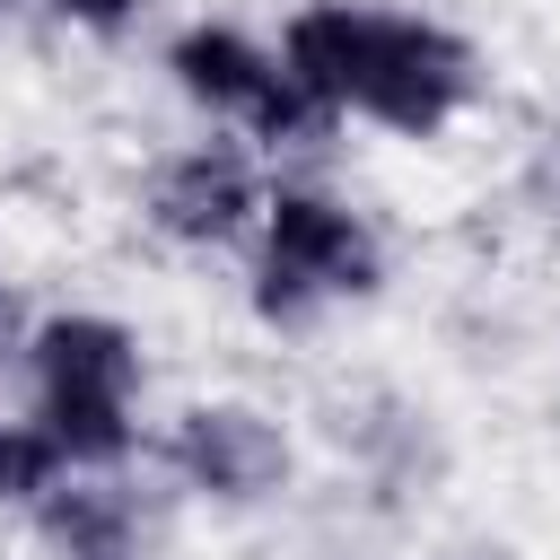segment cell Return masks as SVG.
I'll return each instance as SVG.
<instances>
[{
    "label": "cell",
    "mask_w": 560,
    "mask_h": 560,
    "mask_svg": "<svg viewBox=\"0 0 560 560\" xmlns=\"http://www.w3.org/2000/svg\"><path fill=\"white\" fill-rule=\"evenodd\" d=\"M280 70L332 114L376 122L394 140H438L481 96V52L411 9H359V0H306L280 26Z\"/></svg>",
    "instance_id": "obj_1"
},
{
    "label": "cell",
    "mask_w": 560,
    "mask_h": 560,
    "mask_svg": "<svg viewBox=\"0 0 560 560\" xmlns=\"http://www.w3.org/2000/svg\"><path fill=\"white\" fill-rule=\"evenodd\" d=\"M26 376H35V420L52 429L70 472H122L140 455V332L70 306L35 315L26 332Z\"/></svg>",
    "instance_id": "obj_2"
},
{
    "label": "cell",
    "mask_w": 560,
    "mask_h": 560,
    "mask_svg": "<svg viewBox=\"0 0 560 560\" xmlns=\"http://www.w3.org/2000/svg\"><path fill=\"white\" fill-rule=\"evenodd\" d=\"M254 236H262V254H254V315L280 324V332L315 324L324 306L376 298V280H385V245H376V228L341 192L271 184Z\"/></svg>",
    "instance_id": "obj_3"
},
{
    "label": "cell",
    "mask_w": 560,
    "mask_h": 560,
    "mask_svg": "<svg viewBox=\"0 0 560 560\" xmlns=\"http://www.w3.org/2000/svg\"><path fill=\"white\" fill-rule=\"evenodd\" d=\"M166 79H175L184 105H201L210 122H236V131L262 140V149H306V140L332 131V114L280 70V52L254 44V35L228 26V18L184 26V35L166 44Z\"/></svg>",
    "instance_id": "obj_4"
},
{
    "label": "cell",
    "mask_w": 560,
    "mask_h": 560,
    "mask_svg": "<svg viewBox=\"0 0 560 560\" xmlns=\"http://www.w3.org/2000/svg\"><path fill=\"white\" fill-rule=\"evenodd\" d=\"M262 201H271V184H262L245 140H184L175 158L149 166L140 219L184 254H228L262 228Z\"/></svg>",
    "instance_id": "obj_5"
},
{
    "label": "cell",
    "mask_w": 560,
    "mask_h": 560,
    "mask_svg": "<svg viewBox=\"0 0 560 560\" xmlns=\"http://www.w3.org/2000/svg\"><path fill=\"white\" fill-rule=\"evenodd\" d=\"M158 455H166V472L184 490H201L219 508H262L298 472V446H289V429L262 402H184L166 420Z\"/></svg>",
    "instance_id": "obj_6"
},
{
    "label": "cell",
    "mask_w": 560,
    "mask_h": 560,
    "mask_svg": "<svg viewBox=\"0 0 560 560\" xmlns=\"http://www.w3.org/2000/svg\"><path fill=\"white\" fill-rule=\"evenodd\" d=\"M26 516L44 560H140V508L114 472H61Z\"/></svg>",
    "instance_id": "obj_7"
},
{
    "label": "cell",
    "mask_w": 560,
    "mask_h": 560,
    "mask_svg": "<svg viewBox=\"0 0 560 560\" xmlns=\"http://www.w3.org/2000/svg\"><path fill=\"white\" fill-rule=\"evenodd\" d=\"M61 472L70 464H61V446H52V429L35 411L26 420H0V508H35Z\"/></svg>",
    "instance_id": "obj_8"
},
{
    "label": "cell",
    "mask_w": 560,
    "mask_h": 560,
    "mask_svg": "<svg viewBox=\"0 0 560 560\" xmlns=\"http://www.w3.org/2000/svg\"><path fill=\"white\" fill-rule=\"evenodd\" d=\"M70 26H88V35H122L131 18H140V0H52Z\"/></svg>",
    "instance_id": "obj_9"
},
{
    "label": "cell",
    "mask_w": 560,
    "mask_h": 560,
    "mask_svg": "<svg viewBox=\"0 0 560 560\" xmlns=\"http://www.w3.org/2000/svg\"><path fill=\"white\" fill-rule=\"evenodd\" d=\"M26 332H35V315H26V298H18V280L0 271V368H9V359H26Z\"/></svg>",
    "instance_id": "obj_10"
}]
</instances>
